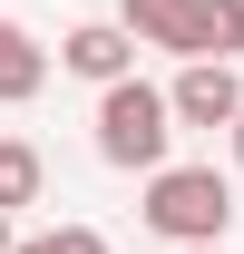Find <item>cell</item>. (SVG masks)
Listing matches in <instances>:
<instances>
[{"instance_id": "obj_5", "label": "cell", "mask_w": 244, "mask_h": 254, "mask_svg": "<svg viewBox=\"0 0 244 254\" xmlns=\"http://www.w3.org/2000/svg\"><path fill=\"white\" fill-rule=\"evenodd\" d=\"M185 59H225V68L244 59V0H185Z\"/></svg>"}, {"instance_id": "obj_6", "label": "cell", "mask_w": 244, "mask_h": 254, "mask_svg": "<svg viewBox=\"0 0 244 254\" xmlns=\"http://www.w3.org/2000/svg\"><path fill=\"white\" fill-rule=\"evenodd\" d=\"M39 88H49V49L30 30H0V108H30Z\"/></svg>"}, {"instance_id": "obj_9", "label": "cell", "mask_w": 244, "mask_h": 254, "mask_svg": "<svg viewBox=\"0 0 244 254\" xmlns=\"http://www.w3.org/2000/svg\"><path fill=\"white\" fill-rule=\"evenodd\" d=\"M10 254H108V235L98 225H49V235H20Z\"/></svg>"}, {"instance_id": "obj_13", "label": "cell", "mask_w": 244, "mask_h": 254, "mask_svg": "<svg viewBox=\"0 0 244 254\" xmlns=\"http://www.w3.org/2000/svg\"><path fill=\"white\" fill-rule=\"evenodd\" d=\"M0 30H10V20H0Z\"/></svg>"}, {"instance_id": "obj_1", "label": "cell", "mask_w": 244, "mask_h": 254, "mask_svg": "<svg viewBox=\"0 0 244 254\" xmlns=\"http://www.w3.org/2000/svg\"><path fill=\"white\" fill-rule=\"evenodd\" d=\"M137 215H147V235H166V245H225V225H235V176L205 157H166L147 176V195H137Z\"/></svg>"}, {"instance_id": "obj_11", "label": "cell", "mask_w": 244, "mask_h": 254, "mask_svg": "<svg viewBox=\"0 0 244 254\" xmlns=\"http://www.w3.org/2000/svg\"><path fill=\"white\" fill-rule=\"evenodd\" d=\"M10 245H20V235H10V215H0V254H10Z\"/></svg>"}, {"instance_id": "obj_4", "label": "cell", "mask_w": 244, "mask_h": 254, "mask_svg": "<svg viewBox=\"0 0 244 254\" xmlns=\"http://www.w3.org/2000/svg\"><path fill=\"white\" fill-rule=\"evenodd\" d=\"M59 68L88 78V88H118V78H137V39H127L118 20H78V30L59 39Z\"/></svg>"}, {"instance_id": "obj_10", "label": "cell", "mask_w": 244, "mask_h": 254, "mask_svg": "<svg viewBox=\"0 0 244 254\" xmlns=\"http://www.w3.org/2000/svg\"><path fill=\"white\" fill-rule=\"evenodd\" d=\"M225 147H235V166H244V108H235V127H225Z\"/></svg>"}, {"instance_id": "obj_8", "label": "cell", "mask_w": 244, "mask_h": 254, "mask_svg": "<svg viewBox=\"0 0 244 254\" xmlns=\"http://www.w3.org/2000/svg\"><path fill=\"white\" fill-rule=\"evenodd\" d=\"M118 30L137 49H176L185 59V0H118Z\"/></svg>"}, {"instance_id": "obj_3", "label": "cell", "mask_w": 244, "mask_h": 254, "mask_svg": "<svg viewBox=\"0 0 244 254\" xmlns=\"http://www.w3.org/2000/svg\"><path fill=\"white\" fill-rule=\"evenodd\" d=\"M235 108H244V78L225 59H185L166 78V118L176 127H235Z\"/></svg>"}, {"instance_id": "obj_12", "label": "cell", "mask_w": 244, "mask_h": 254, "mask_svg": "<svg viewBox=\"0 0 244 254\" xmlns=\"http://www.w3.org/2000/svg\"><path fill=\"white\" fill-rule=\"evenodd\" d=\"M185 254H225V245H185Z\"/></svg>"}, {"instance_id": "obj_2", "label": "cell", "mask_w": 244, "mask_h": 254, "mask_svg": "<svg viewBox=\"0 0 244 254\" xmlns=\"http://www.w3.org/2000/svg\"><path fill=\"white\" fill-rule=\"evenodd\" d=\"M98 157L118 166V176H156V166L176 157V118H166V88L156 78L98 88Z\"/></svg>"}, {"instance_id": "obj_7", "label": "cell", "mask_w": 244, "mask_h": 254, "mask_svg": "<svg viewBox=\"0 0 244 254\" xmlns=\"http://www.w3.org/2000/svg\"><path fill=\"white\" fill-rule=\"evenodd\" d=\"M49 195V157H39L30 137H0V215H20Z\"/></svg>"}]
</instances>
